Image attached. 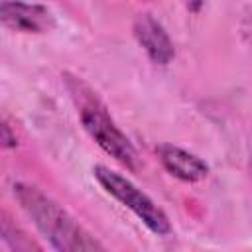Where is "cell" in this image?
<instances>
[{
  "instance_id": "obj_1",
  "label": "cell",
  "mask_w": 252,
  "mask_h": 252,
  "mask_svg": "<svg viewBox=\"0 0 252 252\" xmlns=\"http://www.w3.org/2000/svg\"><path fill=\"white\" fill-rule=\"evenodd\" d=\"M12 191L22 211L35 224L41 236L47 238L51 248L59 252H87L104 248L57 201H53L35 185L18 181L14 183Z\"/></svg>"
},
{
  "instance_id": "obj_2",
  "label": "cell",
  "mask_w": 252,
  "mask_h": 252,
  "mask_svg": "<svg viewBox=\"0 0 252 252\" xmlns=\"http://www.w3.org/2000/svg\"><path fill=\"white\" fill-rule=\"evenodd\" d=\"M65 87L77 106L79 120L85 132L96 142V146L122 163L128 169L138 167V152L128 140V136L116 126L106 104L98 98V94L79 77L65 75Z\"/></svg>"
},
{
  "instance_id": "obj_3",
  "label": "cell",
  "mask_w": 252,
  "mask_h": 252,
  "mask_svg": "<svg viewBox=\"0 0 252 252\" xmlns=\"http://www.w3.org/2000/svg\"><path fill=\"white\" fill-rule=\"evenodd\" d=\"M93 175L100 183V187L110 197H114L122 207L132 211L146 224L148 230H152L158 236L171 234L173 226H171V220L165 215V211L161 207H158L154 203V199L150 195H146L140 187H136L128 177H124L122 173H118L106 165H94Z\"/></svg>"
},
{
  "instance_id": "obj_4",
  "label": "cell",
  "mask_w": 252,
  "mask_h": 252,
  "mask_svg": "<svg viewBox=\"0 0 252 252\" xmlns=\"http://www.w3.org/2000/svg\"><path fill=\"white\" fill-rule=\"evenodd\" d=\"M0 20L6 28L22 33H47L55 28L53 12L37 2L4 0L0 6Z\"/></svg>"
},
{
  "instance_id": "obj_5",
  "label": "cell",
  "mask_w": 252,
  "mask_h": 252,
  "mask_svg": "<svg viewBox=\"0 0 252 252\" xmlns=\"http://www.w3.org/2000/svg\"><path fill=\"white\" fill-rule=\"evenodd\" d=\"M132 33L152 63L169 65L173 61L175 57L173 41L165 32V28L161 26V22L156 20L152 14H138L132 24Z\"/></svg>"
},
{
  "instance_id": "obj_6",
  "label": "cell",
  "mask_w": 252,
  "mask_h": 252,
  "mask_svg": "<svg viewBox=\"0 0 252 252\" xmlns=\"http://www.w3.org/2000/svg\"><path fill=\"white\" fill-rule=\"evenodd\" d=\"M158 159L163 165L167 173H171L175 179L185 183H197L209 175V165L195 156L193 152H187L173 144H161L156 148Z\"/></svg>"
},
{
  "instance_id": "obj_7",
  "label": "cell",
  "mask_w": 252,
  "mask_h": 252,
  "mask_svg": "<svg viewBox=\"0 0 252 252\" xmlns=\"http://www.w3.org/2000/svg\"><path fill=\"white\" fill-rule=\"evenodd\" d=\"M0 234H2V242L10 248V250H32L37 248L32 240H28L18 226H14L8 219L6 213H2V224H0Z\"/></svg>"
},
{
  "instance_id": "obj_8",
  "label": "cell",
  "mask_w": 252,
  "mask_h": 252,
  "mask_svg": "<svg viewBox=\"0 0 252 252\" xmlns=\"http://www.w3.org/2000/svg\"><path fill=\"white\" fill-rule=\"evenodd\" d=\"M16 144H18V140H16V134H12V130H10V124L4 120V124H2V146L8 150V148H16Z\"/></svg>"
}]
</instances>
